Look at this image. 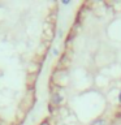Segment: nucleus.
Returning <instances> with one entry per match:
<instances>
[{
    "mask_svg": "<svg viewBox=\"0 0 121 125\" xmlns=\"http://www.w3.org/2000/svg\"><path fill=\"white\" fill-rule=\"evenodd\" d=\"M61 100H62V98H61V95H60V94H55V95H53V98H52V102H53L55 104H59Z\"/></svg>",
    "mask_w": 121,
    "mask_h": 125,
    "instance_id": "obj_1",
    "label": "nucleus"
},
{
    "mask_svg": "<svg viewBox=\"0 0 121 125\" xmlns=\"http://www.w3.org/2000/svg\"><path fill=\"white\" fill-rule=\"evenodd\" d=\"M91 125H107V121L103 120V119H98V120L94 121Z\"/></svg>",
    "mask_w": 121,
    "mask_h": 125,
    "instance_id": "obj_2",
    "label": "nucleus"
},
{
    "mask_svg": "<svg viewBox=\"0 0 121 125\" xmlns=\"http://www.w3.org/2000/svg\"><path fill=\"white\" fill-rule=\"evenodd\" d=\"M119 100H120V103H121V93H120V95H119Z\"/></svg>",
    "mask_w": 121,
    "mask_h": 125,
    "instance_id": "obj_3",
    "label": "nucleus"
},
{
    "mask_svg": "<svg viewBox=\"0 0 121 125\" xmlns=\"http://www.w3.org/2000/svg\"><path fill=\"white\" fill-rule=\"evenodd\" d=\"M0 125H1V124H0Z\"/></svg>",
    "mask_w": 121,
    "mask_h": 125,
    "instance_id": "obj_4",
    "label": "nucleus"
}]
</instances>
